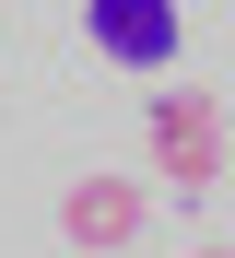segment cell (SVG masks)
Listing matches in <instances>:
<instances>
[{"instance_id":"4","label":"cell","mask_w":235,"mask_h":258,"mask_svg":"<svg viewBox=\"0 0 235 258\" xmlns=\"http://www.w3.org/2000/svg\"><path fill=\"white\" fill-rule=\"evenodd\" d=\"M200 258H223V246H200Z\"/></svg>"},{"instance_id":"2","label":"cell","mask_w":235,"mask_h":258,"mask_svg":"<svg viewBox=\"0 0 235 258\" xmlns=\"http://www.w3.org/2000/svg\"><path fill=\"white\" fill-rule=\"evenodd\" d=\"M82 35H94L118 71H153V59H176V35H188V24H176V0H94V24H82Z\"/></svg>"},{"instance_id":"3","label":"cell","mask_w":235,"mask_h":258,"mask_svg":"<svg viewBox=\"0 0 235 258\" xmlns=\"http://www.w3.org/2000/svg\"><path fill=\"white\" fill-rule=\"evenodd\" d=\"M59 235H71L82 258H118V246L141 235V188H129V176H82V188L59 200Z\"/></svg>"},{"instance_id":"1","label":"cell","mask_w":235,"mask_h":258,"mask_svg":"<svg viewBox=\"0 0 235 258\" xmlns=\"http://www.w3.org/2000/svg\"><path fill=\"white\" fill-rule=\"evenodd\" d=\"M153 164H165L176 188H212L223 176V106L212 94H165L153 106Z\"/></svg>"}]
</instances>
